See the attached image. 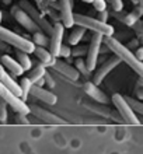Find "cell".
<instances>
[{
	"label": "cell",
	"instance_id": "cell-38",
	"mask_svg": "<svg viewBox=\"0 0 143 154\" xmlns=\"http://www.w3.org/2000/svg\"><path fill=\"white\" fill-rule=\"evenodd\" d=\"M82 2H84V3H93V0H82Z\"/></svg>",
	"mask_w": 143,
	"mask_h": 154
},
{
	"label": "cell",
	"instance_id": "cell-39",
	"mask_svg": "<svg viewBox=\"0 0 143 154\" xmlns=\"http://www.w3.org/2000/svg\"><path fill=\"white\" fill-rule=\"evenodd\" d=\"M140 85H142V94H143V74H142V83H140ZM143 97V95H142Z\"/></svg>",
	"mask_w": 143,
	"mask_h": 154
},
{
	"label": "cell",
	"instance_id": "cell-22",
	"mask_svg": "<svg viewBox=\"0 0 143 154\" xmlns=\"http://www.w3.org/2000/svg\"><path fill=\"white\" fill-rule=\"evenodd\" d=\"M33 44L35 46H42V48H46L49 46V38L46 37V34H44L42 31H35L33 34Z\"/></svg>",
	"mask_w": 143,
	"mask_h": 154
},
{
	"label": "cell",
	"instance_id": "cell-29",
	"mask_svg": "<svg viewBox=\"0 0 143 154\" xmlns=\"http://www.w3.org/2000/svg\"><path fill=\"white\" fill-rule=\"evenodd\" d=\"M44 81H45V85H48L49 88H55V85H56V83H55L53 77L51 76L49 72H45V74H44Z\"/></svg>",
	"mask_w": 143,
	"mask_h": 154
},
{
	"label": "cell",
	"instance_id": "cell-25",
	"mask_svg": "<svg viewBox=\"0 0 143 154\" xmlns=\"http://www.w3.org/2000/svg\"><path fill=\"white\" fill-rule=\"evenodd\" d=\"M125 100H126V102H128V105L131 106V109L133 111V112H139V114H143V104L142 102H139L138 100H133V98H131V97H123Z\"/></svg>",
	"mask_w": 143,
	"mask_h": 154
},
{
	"label": "cell",
	"instance_id": "cell-37",
	"mask_svg": "<svg viewBox=\"0 0 143 154\" xmlns=\"http://www.w3.org/2000/svg\"><path fill=\"white\" fill-rule=\"evenodd\" d=\"M140 49H142V52H143V28H142V48Z\"/></svg>",
	"mask_w": 143,
	"mask_h": 154
},
{
	"label": "cell",
	"instance_id": "cell-34",
	"mask_svg": "<svg viewBox=\"0 0 143 154\" xmlns=\"http://www.w3.org/2000/svg\"><path fill=\"white\" fill-rule=\"evenodd\" d=\"M34 85H37V87H42V85H45V81H44V77H42L41 80H38L37 83H35V84Z\"/></svg>",
	"mask_w": 143,
	"mask_h": 154
},
{
	"label": "cell",
	"instance_id": "cell-12",
	"mask_svg": "<svg viewBox=\"0 0 143 154\" xmlns=\"http://www.w3.org/2000/svg\"><path fill=\"white\" fill-rule=\"evenodd\" d=\"M51 67L56 70L58 73H61L62 76H65L66 79H69L70 81H76V80H79V77H80L79 72L74 69V66L69 65V63H66V62H63V60H59V59H55V62L52 63Z\"/></svg>",
	"mask_w": 143,
	"mask_h": 154
},
{
	"label": "cell",
	"instance_id": "cell-13",
	"mask_svg": "<svg viewBox=\"0 0 143 154\" xmlns=\"http://www.w3.org/2000/svg\"><path fill=\"white\" fill-rule=\"evenodd\" d=\"M59 10H61V24L65 28H72L74 25L72 0H59Z\"/></svg>",
	"mask_w": 143,
	"mask_h": 154
},
{
	"label": "cell",
	"instance_id": "cell-19",
	"mask_svg": "<svg viewBox=\"0 0 143 154\" xmlns=\"http://www.w3.org/2000/svg\"><path fill=\"white\" fill-rule=\"evenodd\" d=\"M84 34H86V29L83 28V27H77V25H76V27L72 29V32H70L69 38H67L69 45H72V46L79 45V42L83 39V37H84Z\"/></svg>",
	"mask_w": 143,
	"mask_h": 154
},
{
	"label": "cell",
	"instance_id": "cell-9",
	"mask_svg": "<svg viewBox=\"0 0 143 154\" xmlns=\"http://www.w3.org/2000/svg\"><path fill=\"white\" fill-rule=\"evenodd\" d=\"M28 108L30 114H33L34 116H37L38 119L44 121L45 123H49V125H66L65 119H62L61 116H58V115L52 114V112H49V111L44 109V108L35 105V104H30Z\"/></svg>",
	"mask_w": 143,
	"mask_h": 154
},
{
	"label": "cell",
	"instance_id": "cell-26",
	"mask_svg": "<svg viewBox=\"0 0 143 154\" xmlns=\"http://www.w3.org/2000/svg\"><path fill=\"white\" fill-rule=\"evenodd\" d=\"M0 122L2 123L7 122V104L3 98H0Z\"/></svg>",
	"mask_w": 143,
	"mask_h": 154
},
{
	"label": "cell",
	"instance_id": "cell-33",
	"mask_svg": "<svg viewBox=\"0 0 143 154\" xmlns=\"http://www.w3.org/2000/svg\"><path fill=\"white\" fill-rule=\"evenodd\" d=\"M17 122H18V123H23V125H28L30 123L27 116H25V115H21V114H17Z\"/></svg>",
	"mask_w": 143,
	"mask_h": 154
},
{
	"label": "cell",
	"instance_id": "cell-14",
	"mask_svg": "<svg viewBox=\"0 0 143 154\" xmlns=\"http://www.w3.org/2000/svg\"><path fill=\"white\" fill-rule=\"evenodd\" d=\"M83 90L89 97L93 98L94 101L100 102V104H108L110 102V98L107 97V94L102 90L98 88V85H95L93 81H86L83 84Z\"/></svg>",
	"mask_w": 143,
	"mask_h": 154
},
{
	"label": "cell",
	"instance_id": "cell-16",
	"mask_svg": "<svg viewBox=\"0 0 143 154\" xmlns=\"http://www.w3.org/2000/svg\"><path fill=\"white\" fill-rule=\"evenodd\" d=\"M0 83H2V84H3L11 94H14L16 97L20 98V95H21L20 85H18V83H16V81H14V79H13V77L3 69V66H2V65H0ZM20 100H21V98H20Z\"/></svg>",
	"mask_w": 143,
	"mask_h": 154
},
{
	"label": "cell",
	"instance_id": "cell-21",
	"mask_svg": "<svg viewBox=\"0 0 143 154\" xmlns=\"http://www.w3.org/2000/svg\"><path fill=\"white\" fill-rule=\"evenodd\" d=\"M18 85H20V90H21V95H20L21 101L25 102V100H27L28 95H30V91H31V87H33V83L30 81L28 77H23L21 81L18 83Z\"/></svg>",
	"mask_w": 143,
	"mask_h": 154
},
{
	"label": "cell",
	"instance_id": "cell-18",
	"mask_svg": "<svg viewBox=\"0 0 143 154\" xmlns=\"http://www.w3.org/2000/svg\"><path fill=\"white\" fill-rule=\"evenodd\" d=\"M34 55L39 59L41 65H44L45 67H51L52 63L55 62L52 59V56H51V53H49L48 49L42 48V46H35V49H34Z\"/></svg>",
	"mask_w": 143,
	"mask_h": 154
},
{
	"label": "cell",
	"instance_id": "cell-41",
	"mask_svg": "<svg viewBox=\"0 0 143 154\" xmlns=\"http://www.w3.org/2000/svg\"><path fill=\"white\" fill-rule=\"evenodd\" d=\"M51 2H56V0H51Z\"/></svg>",
	"mask_w": 143,
	"mask_h": 154
},
{
	"label": "cell",
	"instance_id": "cell-40",
	"mask_svg": "<svg viewBox=\"0 0 143 154\" xmlns=\"http://www.w3.org/2000/svg\"><path fill=\"white\" fill-rule=\"evenodd\" d=\"M0 24H2V11H0ZM2 27V25H0Z\"/></svg>",
	"mask_w": 143,
	"mask_h": 154
},
{
	"label": "cell",
	"instance_id": "cell-24",
	"mask_svg": "<svg viewBox=\"0 0 143 154\" xmlns=\"http://www.w3.org/2000/svg\"><path fill=\"white\" fill-rule=\"evenodd\" d=\"M74 69L79 72V74H83L84 77H89L90 76V70L87 69V65H86V60L83 57H77L76 62H74Z\"/></svg>",
	"mask_w": 143,
	"mask_h": 154
},
{
	"label": "cell",
	"instance_id": "cell-20",
	"mask_svg": "<svg viewBox=\"0 0 143 154\" xmlns=\"http://www.w3.org/2000/svg\"><path fill=\"white\" fill-rule=\"evenodd\" d=\"M16 60L20 63V66L23 67V70H31V67H33V62H31V59H30L28 53L25 52H21V51H17L16 52Z\"/></svg>",
	"mask_w": 143,
	"mask_h": 154
},
{
	"label": "cell",
	"instance_id": "cell-6",
	"mask_svg": "<svg viewBox=\"0 0 143 154\" xmlns=\"http://www.w3.org/2000/svg\"><path fill=\"white\" fill-rule=\"evenodd\" d=\"M102 35L101 34H95L93 32L91 37L90 45L87 46V55H86V65L87 69L93 72L97 67V62H98V56H100V51H101V45H102Z\"/></svg>",
	"mask_w": 143,
	"mask_h": 154
},
{
	"label": "cell",
	"instance_id": "cell-3",
	"mask_svg": "<svg viewBox=\"0 0 143 154\" xmlns=\"http://www.w3.org/2000/svg\"><path fill=\"white\" fill-rule=\"evenodd\" d=\"M0 41H3L4 44L11 45L17 51H21L25 53H34V49H35V45L33 44V41H28L27 38L21 37V35L13 32L4 27H0Z\"/></svg>",
	"mask_w": 143,
	"mask_h": 154
},
{
	"label": "cell",
	"instance_id": "cell-1",
	"mask_svg": "<svg viewBox=\"0 0 143 154\" xmlns=\"http://www.w3.org/2000/svg\"><path fill=\"white\" fill-rule=\"evenodd\" d=\"M102 42L107 45V48L110 49L111 52L114 53V56H117L119 60L123 62V63H126L135 73L142 76L143 74V62L139 60V59L136 57L135 53L132 52L128 46H125L121 41H118L114 37H104L102 38Z\"/></svg>",
	"mask_w": 143,
	"mask_h": 154
},
{
	"label": "cell",
	"instance_id": "cell-8",
	"mask_svg": "<svg viewBox=\"0 0 143 154\" xmlns=\"http://www.w3.org/2000/svg\"><path fill=\"white\" fill-rule=\"evenodd\" d=\"M0 98H3L4 101H6V104L11 106L17 114H21V115H28L30 114L28 105H27L24 101H21L18 97H16L14 94L10 93L2 83H0Z\"/></svg>",
	"mask_w": 143,
	"mask_h": 154
},
{
	"label": "cell",
	"instance_id": "cell-7",
	"mask_svg": "<svg viewBox=\"0 0 143 154\" xmlns=\"http://www.w3.org/2000/svg\"><path fill=\"white\" fill-rule=\"evenodd\" d=\"M63 34H65V27L61 23H55L52 25V32L49 35V53L52 59H58L59 52H61L62 41H63Z\"/></svg>",
	"mask_w": 143,
	"mask_h": 154
},
{
	"label": "cell",
	"instance_id": "cell-30",
	"mask_svg": "<svg viewBox=\"0 0 143 154\" xmlns=\"http://www.w3.org/2000/svg\"><path fill=\"white\" fill-rule=\"evenodd\" d=\"M112 11H122L123 10V2L122 0H110Z\"/></svg>",
	"mask_w": 143,
	"mask_h": 154
},
{
	"label": "cell",
	"instance_id": "cell-27",
	"mask_svg": "<svg viewBox=\"0 0 143 154\" xmlns=\"http://www.w3.org/2000/svg\"><path fill=\"white\" fill-rule=\"evenodd\" d=\"M87 55V46H82V45H76L74 49H72V56L73 57H82Z\"/></svg>",
	"mask_w": 143,
	"mask_h": 154
},
{
	"label": "cell",
	"instance_id": "cell-35",
	"mask_svg": "<svg viewBox=\"0 0 143 154\" xmlns=\"http://www.w3.org/2000/svg\"><path fill=\"white\" fill-rule=\"evenodd\" d=\"M3 3L6 4V6H8V4L11 3V0H3Z\"/></svg>",
	"mask_w": 143,
	"mask_h": 154
},
{
	"label": "cell",
	"instance_id": "cell-31",
	"mask_svg": "<svg viewBox=\"0 0 143 154\" xmlns=\"http://www.w3.org/2000/svg\"><path fill=\"white\" fill-rule=\"evenodd\" d=\"M59 56L62 57H70L72 56V48L69 45H62L61 46V52H59Z\"/></svg>",
	"mask_w": 143,
	"mask_h": 154
},
{
	"label": "cell",
	"instance_id": "cell-36",
	"mask_svg": "<svg viewBox=\"0 0 143 154\" xmlns=\"http://www.w3.org/2000/svg\"><path fill=\"white\" fill-rule=\"evenodd\" d=\"M131 2H132L133 4H139V3H140V0H131Z\"/></svg>",
	"mask_w": 143,
	"mask_h": 154
},
{
	"label": "cell",
	"instance_id": "cell-11",
	"mask_svg": "<svg viewBox=\"0 0 143 154\" xmlns=\"http://www.w3.org/2000/svg\"><path fill=\"white\" fill-rule=\"evenodd\" d=\"M11 14H13V17L16 18L17 23H18L21 27H24L27 31H30V32H35V31L39 29L37 27V24L30 18L28 14H27L24 10H21L18 6H14V7L11 8Z\"/></svg>",
	"mask_w": 143,
	"mask_h": 154
},
{
	"label": "cell",
	"instance_id": "cell-32",
	"mask_svg": "<svg viewBox=\"0 0 143 154\" xmlns=\"http://www.w3.org/2000/svg\"><path fill=\"white\" fill-rule=\"evenodd\" d=\"M108 16H110V13L107 11V10H104V11H100L97 16V20H100L101 23H107V20H108Z\"/></svg>",
	"mask_w": 143,
	"mask_h": 154
},
{
	"label": "cell",
	"instance_id": "cell-4",
	"mask_svg": "<svg viewBox=\"0 0 143 154\" xmlns=\"http://www.w3.org/2000/svg\"><path fill=\"white\" fill-rule=\"evenodd\" d=\"M18 7L21 8V10H24L27 14L30 16V18L37 24V27L39 29H42V32L46 34V35H51V32H52V24L49 23L48 20H46L45 17L42 16L41 13L38 11L37 8L34 7L33 4L30 3L28 0H20V4H18Z\"/></svg>",
	"mask_w": 143,
	"mask_h": 154
},
{
	"label": "cell",
	"instance_id": "cell-15",
	"mask_svg": "<svg viewBox=\"0 0 143 154\" xmlns=\"http://www.w3.org/2000/svg\"><path fill=\"white\" fill-rule=\"evenodd\" d=\"M30 94H31L33 97L38 98L39 101L48 104V105H55L58 101V97L53 93H51L49 90H45V88H42V87H37V85H34V84H33V87H31Z\"/></svg>",
	"mask_w": 143,
	"mask_h": 154
},
{
	"label": "cell",
	"instance_id": "cell-17",
	"mask_svg": "<svg viewBox=\"0 0 143 154\" xmlns=\"http://www.w3.org/2000/svg\"><path fill=\"white\" fill-rule=\"evenodd\" d=\"M0 63L3 66V69H6L7 72L11 73V77L21 76V74L24 73V70H23V67L20 66V63H18L16 59H13L11 56H8V55L0 56Z\"/></svg>",
	"mask_w": 143,
	"mask_h": 154
},
{
	"label": "cell",
	"instance_id": "cell-10",
	"mask_svg": "<svg viewBox=\"0 0 143 154\" xmlns=\"http://www.w3.org/2000/svg\"><path fill=\"white\" fill-rule=\"evenodd\" d=\"M119 63H121V60H119L117 56H111L110 59H107V60L94 72V74H93V80L91 81H93L95 85H100L102 81H104V79H105V77L108 76V74H110L111 72L119 65Z\"/></svg>",
	"mask_w": 143,
	"mask_h": 154
},
{
	"label": "cell",
	"instance_id": "cell-28",
	"mask_svg": "<svg viewBox=\"0 0 143 154\" xmlns=\"http://www.w3.org/2000/svg\"><path fill=\"white\" fill-rule=\"evenodd\" d=\"M93 7L97 10L98 13L100 11H104V10H107V3L105 0H93Z\"/></svg>",
	"mask_w": 143,
	"mask_h": 154
},
{
	"label": "cell",
	"instance_id": "cell-23",
	"mask_svg": "<svg viewBox=\"0 0 143 154\" xmlns=\"http://www.w3.org/2000/svg\"><path fill=\"white\" fill-rule=\"evenodd\" d=\"M45 72H46V67L44 65H38V66H35L31 72H30V76H28V79H30V81L33 83V84H35L38 80H41L42 77H44V74H45Z\"/></svg>",
	"mask_w": 143,
	"mask_h": 154
},
{
	"label": "cell",
	"instance_id": "cell-2",
	"mask_svg": "<svg viewBox=\"0 0 143 154\" xmlns=\"http://www.w3.org/2000/svg\"><path fill=\"white\" fill-rule=\"evenodd\" d=\"M73 23L77 27H83L84 29H90L95 34H101L102 37H112L114 35V27L108 23H101L97 18L84 16V14H73Z\"/></svg>",
	"mask_w": 143,
	"mask_h": 154
},
{
	"label": "cell",
	"instance_id": "cell-5",
	"mask_svg": "<svg viewBox=\"0 0 143 154\" xmlns=\"http://www.w3.org/2000/svg\"><path fill=\"white\" fill-rule=\"evenodd\" d=\"M111 101H112V104H114V106L117 108L119 116H121V119H122L123 122H126L129 125H139L140 123L138 116H136V114L131 109V106L128 105V102H126V100L123 98V95H121V94H114V95L111 97Z\"/></svg>",
	"mask_w": 143,
	"mask_h": 154
}]
</instances>
